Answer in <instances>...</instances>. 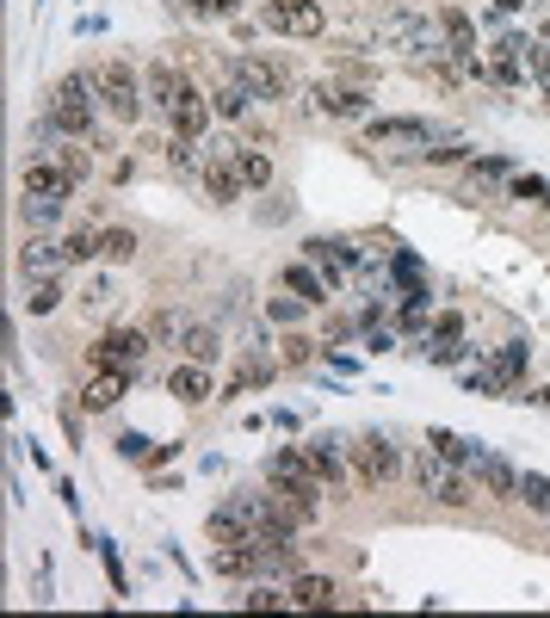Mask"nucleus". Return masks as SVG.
Listing matches in <instances>:
<instances>
[{"mask_svg":"<svg viewBox=\"0 0 550 618\" xmlns=\"http://www.w3.org/2000/svg\"><path fill=\"white\" fill-rule=\"evenodd\" d=\"M217 75L223 81H241V87H254V99L260 106H291L303 93L298 81V62L284 56V50H217Z\"/></svg>","mask_w":550,"mask_h":618,"instance_id":"1","label":"nucleus"},{"mask_svg":"<svg viewBox=\"0 0 550 618\" xmlns=\"http://www.w3.org/2000/svg\"><path fill=\"white\" fill-rule=\"evenodd\" d=\"M457 384L471 390V396H495V402H519V390L532 384V340L526 334H507L495 340L476 365L457 371Z\"/></svg>","mask_w":550,"mask_h":618,"instance_id":"2","label":"nucleus"},{"mask_svg":"<svg viewBox=\"0 0 550 618\" xmlns=\"http://www.w3.org/2000/svg\"><path fill=\"white\" fill-rule=\"evenodd\" d=\"M457 137L445 118H427V111H378V118L359 124V142L378 154H396V161H421V149H433V142Z\"/></svg>","mask_w":550,"mask_h":618,"instance_id":"3","label":"nucleus"},{"mask_svg":"<svg viewBox=\"0 0 550 618\" xmlns=\"http://www.w3.org/2000/svg\"><path fill=\"white\" fill-rule=\"evenodd\" d=\"M409 489L421 494L427 508H440V513H471L476 501H483V489H476L471 470L452 464V458H440L433 446L409 451Z\"/></svg>","mask_w":550,"mask_h":618,"instance_id":"4","label":"nucleus"},{"mask_svg":"<svg viewBox=\"0 0 550 618\" xmlns=\"http://www.w3.org/2000/svg\"><path fill=\"white\" fill-rule=\"evenodd\" d=\"M94 93H99V111H106L111 124H125V130H137V124L149 118V87H142V68L130 56H99Z\"/></svg>","mask_w":550,"mask_h":618,"instance_id":"5","label":"nucleus"},{"mask_svg":"<svg viewBox=\"0 0 550 618\" xmlns=\"http://www.w3.org/2000/svg\"><path fill=\"white\" fill-rule=\"evenodd\" d=\"M353 477H359V494H390L409 482V451L396 446V433L365 427L353 433Z\"/></svg>","mask_w":550,"mask_h":618,"instance_id":"6","label":"nucleus"},{"mask_svg":"<svg viewBox=\"0 0 550 618\" xmlns=\"http://www.w3.org/2000/svg\"><path fill=\"white\" fill-rule=\"evenodd\" d=\"M155 334H149V322H111L99 328L94 340H87V365H106V371H149V359H155Z\"/></svg>","mask_w":550,"mask_h":618,"instance_id":"7","label":"nucleus"},{"mask_svg":"<svg viewBox=\"0 0 550 618\" xmlns=\"http://www.w3.org/2000/svg\"><path fill=\"white\" fill-rule=\"evenodd\" d=\"M310 118H328V124H353L359 130L365 118H378V87H346V81H315V87L298 93Z\"/></svg>","mask_w":550,"mask_h":618,"instance_id":"8","label":"nucleus"},{"mask_svg":"<svg viewBox=\"0 0 550 618\" xmlns=\"http://www.w3.org/2000/svg\"><path fill=\"white\" fill-rule=\"evenodd\" d=\"M303 451H310L315 477L328 482L334 501H353V494H359V477H353V439H346V433L322 427V433H310V439H303Z\"/></svg>","mask_w":550,"mask_h":618,"instance_id":"9","label":"nucleus"},{"mask_svg":"<svg viewBox=\"0 0 550 618\" xmlns=\"http://www.w3.org/2000/svg\"><path fill=\"white\" fill-rule=\"evenodd\" d=\"M260 25L291 44H315L328 38V0H260Z\"/></svg>","mask_w":550,"mask_h":618,"instance_id":"10","label":"nucleus"},{"mask_svg":"<svg viewBox=\"0 0 550 618\" xmlns=\"http://www.w3.org/2000/svg\"><path fill=\"white\" fill-rule=\"evenodd\" d=\"M137 384H142L137 371L87 365V371H80V384H75V408H80V415H118V408H125V396H130Z\"/></svg>","mask_w":550,"mask_h":618,"instance_id":"11","label":"nucleus"},{"mask_svg":"<svg viewBox=\"0 0 550 618\" xmlns=\"http://www.w3.org/2000/svg\"><path fill=\"white\" fill-rule=\"evenodd\" d=\"M217 365H198V359H173L168 371V402H180L186 415H205V408H217Z\"/></svg>","mask_w":550,"mask_h":618,"instance_id":"12","label":"nucleus"},{"mask_svg":"<svg viewBox=\"0 0 550 618\" xmlns=\"http://www.w3.org/2000/svg\"><path fill=\"white\" fill-rule=\"evenodd\" d=\"M142 87H149V111L168 118V111L186 99V87H192L186 56H149V62H142Z\"/></svg>","mask_w":550,"mask_h":618,"instance_id":"13","label":"nucleus"},{"mask_svg":"<svg viewBox=\"0 0 550 618\" xmlns=\"http://www.w3.org/2000/svg\"><path fill=\"white\" fill-rule=\"evenodd\" d=\"M471 477H476V489H483L488 508H519V477H526V470H519L514 458H502V451H483V464H476Z\"/></svg>","mask_w":550,"mask_h":618,"instance_id":"14","label":"nucleus"},{"mask_svg":"<svg viewBox=\"0 0 550 618\" xmlns=\"http://www.w3.org/2000/svg\"><path fill=\"white\" fill-rule=\"evenodd\" d=\"M13 266H19V278L68 273V260H63V235H56V230H25V242H19Z\"/></svg>","mask_w":550,"mask_h":618,"instance_id":"15","label":"nucleus"},{"mask_svg":"<svg viewBox=\"0 0 550 618\" xmlns=\"http://www.w3.org/2000/svg\"><path fill=\"white\" fill-rule=\"evenodd\" d=\"M205 149H211V142H205ZM198 185H205V204H217V211H229V204L248 199V185H241L236 161H229L223 149H211V154H205V173H198Z\"/></svg>","mask_w":550,"mask_h":618,"instance_id":"16","label":"nucleus"},{"mask_svg":"<svg viewBox=\"0 0 550 618\" xmlns=\"http://www.w3.org/2000/svg\"><path fill=\"white\" fill-rule=\"evenodd\" d=\"M284 587H291V612H328V606L346 600V587L334 582V575H315V569H298Z\"/></svg>","mask_w":550,"mask_h":618,"instance_id":"17","label":"nucleus"},{"mask_svg":"<svg viewBox=\"0 0 550 618\" xmlns=\"http://www.w3.org/2000/svg\"><path fill=\"white\" fill-rule=\"evenodd\" d=\"M514 154H502V149H495V154H471V161H464V192H471V199H476V192H483V199H502V185L507 180H514Z\"/></svg>","mask_w":550,"mask_h":618,"instance_id":"18","label":"nucleus"},{"mask_svg":"<svg viewBox=\"0 0 550 618\" xmlns=\"http://www.w3.org/2000/svg\"><path fill=\"white\" fill-rule=\"evenodd\" d=\"M211 124H217V111H211V87H198V81H192L186 99L168 111V130H173V137H198V142H205Z\"/></svg>","mask_w":550,"mask_h":618,"instance_id":"19","label":"nucleus"},{"mask_svg":"<svg viewBox=\"0 0 550 618\" xmlns=\"http://www.w3.org/2000/svg\"><path fill=\"white\" fill-rule=\"evenodd\" d=\"M19 192H37V199H75L80 185L68 180L63 173V161H56V154H32V161H25V168H19Z\"/></svg>","mask_w":550,"mask_h":618,"instance_id":"20","label":"nucleus"},{"mask_svg":"<svg viewBox=\"0 0 550 618\" xmlns=\"http://www.w3.org/2000/svg\"><path fill=\"white\" fill-rule=\"evenodd\" d=\"M272 285H284V291H291V297H303V303H310V309H328V303H334L328 278L315 273V266L303 260V254H298V260H284V266H279V278H272Z\"/></svg>","mask_w":550,"mask_h":618,"instance_id":"21","label":"nucleus"},{"mask_svg":"<svg viewBox=\"0 0 550 618\" xmlns=\"http://www.w3.org/2000/svg\"><path fill=\"white\" fill-rule=\"evenodd\" d=\"M223 347H229V328H223L217 316H198V322L186 328V340H180V353H173V359H198V365H217Z\"/></svg>","mask_w":550,"mask_h":618,"instance_id":"22","label":"nucleus"},{"mask_svg":"<svg viewBox=\"0 0 550 618\" xmlns=\"http://www.w3.org/2000/svg\"><path fill=\"white\" fill-rule=\"evenodd\" d=\"M433 19H440V38H445V50H452L457 62H464V56H476V50H483V31H476V19L464 13L457 0H445V7H440V13H433Z\"/></svg>","mask_w":550,"mask_h":618,"instance_id":"23","label":"nucleus"},{"mask_svg":"<svg viewBox=\"0 0 550 618\" xmlns=\"http://www.w3.org/2000/svg\"><path fill=\"white\" fill-rule=\"evenodd\" d=\"M328 75L346 87H378L384 81V56H359V44H341V56L328 50Z\"/></svg>","mask_w":550,"mask_h":618,"instance_id":"24","label":"nucleus"},{"mask_svg":"<svg viewBox=\"0 0 550 618\" xmlns=\"http://www.w3.org/2000/svg\"><path fill=\"white\" fill-rule=\"evenodd\" d=\"M315 477V464L303 446H272L267 464H260V482H272V489H284V482H310Z\"/></svg>","mask_w":550,"mask_h":618,"instance_id":"25","label":"nucleus"},{"mask_svg":"<svg viewBox=\"0 0 550 618\" xmlns=\"http://www.w3.org/2000/svg\"><path fill=\"white\" fill-rule=\"evenodd\" d=\"M142 322H149V334H155L161 353H180V340H186V328L198 322V316H192L186 303H155L149 316H142Z\"/></svg>","mask_w":550,"mask_h":618,"instance_id":"26","label":"nucleus"},{"mask_svg":"<svg viewBox=\"0 0 550 618\" xmlns=\"http://www.w3.org/2000/svg\"><path fill=\"white\" fill-rule=\"evenodd\" d=\"M211 111H217V124H248L254 111H260V99H254V87H241V81H217L211 87Z\"/></svg>","mask_w":550,"mask_h":618,"instance_id":"27","label":"nucleus"},{"mask_svg":"<svg viewBox=\"0 0 550 618\" xmlns=\"http://www.w3.org/2000/svg\"><path fill=\"white\" fill-rule=\"evenodd\" d=\"M68 303V285H63V273H44V278H25V297H19V309H25V316H37V322H44V316H56V309Z\"/></svg>","mask_w":550,"mask_h":618,"instance_id":"28","label":"nucleus"},{"mask_svg":"<svg viewBox=\"0 0 550 618\" xmlns=\"http://www.w3.org/2000/svg\"><path fill=\"white\" fill-rule=\"evenodd\" d=\"M279 365H284V377H298V371L322 365V340L303 334V328H279Z\"/></svg>","mask_w":550,"mask_h":618,"instance_id":"29","label":"nucleus"},{"mask_svg":"<svg viewBox=\"0 0 550 618\" xmlns=\"http://www.w3.org/2000/svg\"><path fill=\"white\" fill-rule=\"evenodd\" d=\"M427 446L440 451V458H452V464H464V470H476L483 464V439H471V433H457V427H427Z\"/></svg>","mask_w":550,"mask_h":618,"instance_id":"30","label":"nucleus"},{"mask_svg":"<svg viewBox=\"0 0 550 618\" xmlns=\"http://www.w3.org/2000/svg\"><path fill=\"white\" fill-rule=\"evenodd\" d=\"M142 260V235L130 223H106L99 230V266H137Z\"/></svg>","mask_w":550,"mask_h":618,"instance_id":"31","label":"nucleus"},{"mask_svg":"<svg viewBox=\"0 0 550 618\" xmlns=\"http://www.w3.org/2000/svg\"><path fill=\"white\" fill-rule=\"evenodd\" d=\"M205 142L198 137H168L161 142V161H168V173L173 180H198V173H205Z\"/></svg>","mask_w":550,"mask_h":618,"instance_id":"32","label":"nucleus"},{"mask_svg":"<svg viewBox=\"0 0 550 618\" xmlns=\"http://www.w3.org/2000/svg\"><path fill=\"white\" fill-rule=\"evenodd\" d=\"M56 161H63V173H68V180H75V185H94L99 180V149H94V142H56Z\"/></svg>","mask_w":550,"mask_h":618,"instance_id":"33","label":"nucleus"},{"mask_svg":"<svg viewBox=\"0 0 550 618\" xmlns=\"http://www.w3.org/2000/svg\"><path fill=\"white\" fill-rule=\"evenodd\" d=\"M260 316H267L272 328H303V322H310V316H315V309L303 303V297H291V291H284V285H272V297H267V303H260Z\"/></svg>","mask_w":550,"mask_h":618,"instance_id":"34","label":"nucleus"},{"mask_svg":"<svg viewBox=\"0 0 550 618\" xmlns=\"http://www.w3.org/2000/svg\"><path fill=\"white\" fill-rule=\"evenodd\" d=\"M68 204L75 199H37V192H19V223H25V230H56Z\"/></svg>","mask_w":550,"mask_h":618,"instance_id":"35","label":"nucleus"},{"mask_svg":"<svg viewBox=\"0 0 550 618\" xmlns=\"http://www.w3.org/2000/svg\"><path fill=\"white\" fill-rule=\"evenodd\" d=\"M236 606H248V612H284V606H291V587L284 582H248L236 594Z\"/></svg>","mask_w":550,"mask_h":618,"instance_id":"36","label":"nucleus"},{"mask_svg":"<svg viewBox=\"0 0 550 618\" xmlns=\"http://www.w3.org/2000/svg\"><path fill=\"white\" fill-rule=\"evenodd\" d=\"M63 260L68 266H99V223H75L63 235Z\"/></svg>","mask_w":550,"mask_h":618,"instance_id":"37","label":"nucleus"},{"mask_svg":"<svg viewBox=\"0 0 550 618\" xmlns=\"http://www.w3.org/2000/svg\"><path fill=\"white\" fill-rule=\"evenodd\" d=\"M471 137H445V142H433V149H421V161H414V168H464V161H471Z\"/></svg>","mask_w":550,"mask_h":618,"instance_id":"38","label":"nucleus"},{"mask_svg":"<svg viewBox=\"0 0 550 618\" xmlns=\"http://www.w3.org/2000/svg\"><path fill=\"white\" fill-rule=\"evenodd\" d=\"M75 303L80 309H111V303H118V278H111L106 266H87V285H80Z\"/></svg>","mask_w":550,"mask_h":618,"instance_id":"39","label":"nucleus"},{"mask_svg":"<svg viewBox=\"0 0 550 618\" xmlns=\"http://www.w3.org/2000/svg\"><path fill=\"white\" fill-rule=\"evenodd\" d=\"M519 508L550 525V477L544 470H526V477H519Z\"/></svg>","mask_w":550,"mask_h":618,"instance_id":"40","label":"nucleus"},{"mask_svg":"<svg viewBox=\"0 0 550 618\" xmlns=\"http://www.w3.org/2000/svg\"><path fill=\"white\" fill-rule=\"evenodd\" d=\"M155 446H161V439H149V433H137V427H118V433H111V451H118L125 464H137V470L155 458Z\"/></svg>","mask_w":550,"mask_h":618,"instance_id":"41","label":"nucleus"},{"mask_svg":"<svg viewBox=\"0 0 550 618\" xmlns=\"http://www.w3.org/2000/svg\"><path fill=\"white\" fill-rule=\"evenodd\" d=\"M526 50H532V31H526V25H502V31H495V44H488V62H526Z\"/></svg>","mask_w":550,"mask_h":618,"instance_id":"42","label":"nucleus"},{"mask_svg":"<svg viewBox=\"0 0 550 618\" xmlns=\"http://www.w3.org/2000/svg\"><path fill=\"white\" fill-rule=\"evenodd\" d=\"M502 199L507 204H532V211H538V204L550 199V180H544V173H514V180L502 185Z\"/></svg>","mask_w":550,"mask_h":618,"instance_id":"43","label":"nucleus"},{"mask_svg":"<svg viewBox=\"0 0 550 618\" xmlns=\"http://www.w3.org/2000/svg\"><path fill=\"white\" fill-rule=\"evenodd\" d=\"M99 563H106V582H111V600H130V569H125V551L111 539H99Z\"/></svg>","mask_w":550,"mask_h":618,"instance_id":"44","label":"nucleus"},{"mask_svg":"<svg viewBox=\"0 0 550 618\" xmlns=\"http://www.w3.org/2000/svg\"><path fill=\"white\" fill-rule=\"evenodd\" d=\"M390 328H396V334H402V340H421L427 328H433V309H421V303H396Z\"/></svg>","mask_w":550,"mask_h":618,"instance_id":"45","label":"nucleus"},{"mask_svg":"<svg viewBox=\"0 0 550 618\" xmlns=\"http://www.w3.org/2000/svg\"><path fill=\"white\" fill-rule=\"evenodd\" d=\"M353 340H365L359 316H341V309H328V322H322V347H353Z\"/></svg>","mask_w":550,"mask_h":618,"instance_id":"46","label":"nucleus"},{"mask_svg":"<svg viewBox=\"0 0 550 618\" xmlns=\"http://www.w3.org/2000/svg\"><path fill=\"white\" fill-rule=\"evenodd\" d=\"M427 334L433 340H471V316H464V309H433V328H427Z\"/></svg>","mask_w":550,"mask_h":618,"instance_id":"47","label":"nucleus"},{"mask_svg":"<svg viewBox=\"0 0 550 618\" xmlns=\"http://www.w3.org/2000/svg\"><path fill=\"white\" fill-rule=\"evenodd\" d=\"M173 13H186V19H241V0H186V7H173Z\"/></svg>","mask_w":550,"mask_h":618,"instance_id":"48","label":"nucleus"},{"mask_svg":"<svg viewBox=\"0 0 550 618\" xmlns=\"http://www.w3.org/2000/svg\"><path fill=\"white\" fill-rule=\"evenodd\" d=\"M526 7H532V0H488V7H483V25H488V31H502V25H514Z\"/></svg>","mask_w":550,"mask_h":618,"instance_id":"49","label":"nucleus"},{"mask_svg":"<svg viewBox=\"0 0 550 618\" xmlns=\"http://www.w3.org/2000/svg\"><path fill=\"white\" fill-rule=\"evenodd\" d=\"M396 347H402V334H396L390 322H384V328H371V334L359 340V353H365V359H384V353H396Z\"/></svg>","mask_w":550,"mask_h":618,"instance_id":"50","label":"nucleus"},{"mask_svg":"<svg viewBox=\"0 0 550 618\" xmlns=\"http://www.w3.org/2000/svg\"><path fill=\"white\" fill-rule=\"evenodd\" d=\"M322 365H328L334 377H359L365 359H359V353H346V347H322Z\"/></svg>","mask_w":550,"mask_h":618,"instance_id":"51","label":"nucleus"},{"mask_svg":"<svg viewBox=\"0 0 550 618\" xmlns=\"http://www.w3.org/2000/svg\"><path fill=\"white\" fill-rule=\"evenodd\" d=\"M130 180H137V149L111 154V168H106V185H130Z\"/></svg>","mask_w":550,"mask_h":618,"instance_id":"52","label":"nucleus"},{"mask_svg":"<svg viewBox=\"0 0 550 618\" xmlns=\"http://www.w3.org/2000/svg\"><path fill=\"white\" fill-rule=\"evenodd\" d=\"M272 433H279V439H298V433H303V415H298V408H284V402H279V408H272Z\"/></svg>","mask_w":550,"mask_h":618,"instance_id":"53","label":"nucleus"},{"mask_svg":"<svg viewBox=\"0 0 550 618\" xmlns=\"http://www.w3.org/2000/svg\"><path fill=\"white\" fill-rule=\"evenodd\" d=\"M56 494H63V508L75 513V525H80V489H75V477H63V470H56Z\"/></svg>","mask_w":550,"mask_h":618,"instance_id":"54","label":"nucleus"},{"mask_svg":"<svg viewBox=\"0 0 550 618\" xmlns=\"http://www.w3.org/2000/svg\"><path fill=\"white\" fill-rule=\"evenodd\" d=\"M519 402L538 408V415H550V384H526V390H519Z\"/></svg>","mask_w":550,"mask_h":618,"instance_id":"55","label":"nucleus"},{"mask_svg":"<svg viewBox=\"0 0 550 618\" xmlns=\"http://www.w3.org/2000/svg\"><path fill=\"white\" fill-rule=\"evenodd\" d=\"M25 458L37 464V477H56V458H50V451L37 446V439H25Z\"/></svg>","mask_w":550,"mask_h":618,"instance_id":"56","label":"nucleus"},{"mask_svg":"<svg viewBox=\"0 0 550 618\" xmlns=\"http://www.w3.org/2000/svg\"><path fill=\"white\" fill-rule=\"evenodd\" d=\"M99 31H106V13H80L75 19V38H99Z\"/></svg>","mask_w":550,"mask_h":618,"instance_id":"57","label":"nucleus"},{"mask_svg":"<svg viewBox=\"0 0 550 618\" xmlns=\"http://www.w3.org/2000/svg\"><path fill=\"white\" fill-rule=\"evenodd\" d=\"M198 470H205V477H223V470H229V458H223V451H205V458H198Z\"/></svg>","mask_w":550,"mask_h":618,"instance_id":"58","label":"nucleus"},{"mask_svg":"<svg viewBox=\"0 0 550 618\" xmlns=\"http://www.w3.org/2000/svg\"><path fill=\"white\" fill-rule=\"evenodd\" d=\"M538 31V38H544V44H550V19H544V25H532Z\"/></svg>","mask_w":550,"mask_h":618,"instance_id":"59","label":"nucleus"},{"mask_svg":"<svg viewBox=\"0 0 550 618\" xmlns=\"http://www.w3.org/2000/svg\"><path fill=\"white\" fill-rule=\"evenodd\" d=\"M538 211H544V216H550V199H544V204H538Z\"/></svg>","mask_w":550,"mask_h":618,"instance_id":"60","label":"nucleus"}]
</instances>
